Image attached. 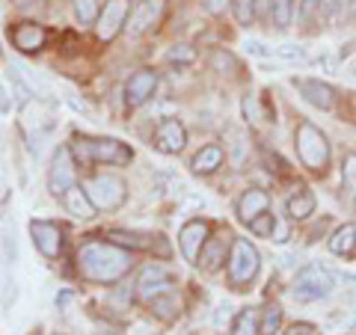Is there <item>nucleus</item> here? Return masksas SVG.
I'll list each match as a JSON object with an SVG mask.
<instances>
[{"label": "nucleus", "mask_w": 356, "mask_h": 335, "mask_svg": "<svg viewBox=\"0 0 356 335\" xmlns=\"http://www.w3.org/2000/svg\"><path fill=\"white\" fill-rule=\"evenodd\" d=\"M74 267L81 279L92 285H116L134 270V252L116 247L113 240H86L77 250Z\"/></svg>", "instance_id": "obj_1"}, {"label": "nucleus", "mask_w": 356, "mask_h": 335, "mask_svg": "<svg viewBox=\"0 0 356 335\" xmlns=\"http://www.w3.org/2000/svg\"><path fill=\"white\" fill-rule=\"evenodd\" d=\"M69 146L77 166H128L134 161V149L113 137H81V133H74Z\"/></svg>", "instance_id": "obj_2"}, {"label": "nucleus", "mask_w": 356, "mask_h": 335, "mask_svg": "<svg viewBox=\"0 0 356 335\" xmlns=\"http://www.w3.org/2000/svg\"><path fill=\"white\" fill-rule=\"evenodd\" d=\"M89 202L95 205V211H104V214H113L125 205L128 199V184L125 178L116 175V172H98V175H89L83 178V184Z\"/></svg>", "instance_id": "obj_3"}, {"label": "nucleus", "mask_w": 356, "mask_h": 335, "mask_svg": "<svg viewBox=\"0 0 356 335\" xmlns=\"http://www.w3.org/2000/svg\"><path fill=\"white\" fill-rule=\"evenodd\" d=\"M294 146H297V154L303 161L306 170L312 172H324L327 163H330V142L324 137V131L312 122H300L297 131H294Z\"/></svg>", "instance_id": "obj_4"}, {"label": "nucleus", "mask_w": 356, "mask_h": 335, "mask_svg": "<svg viewBox=\"0 0 356 335\" xmlns=\"http://www.w3.org/2000/svg\"><path fill=\"white\" fill-rule=\"evenodd\" d=\"M259 250L252 247L247 238H232L229 243V282L235 288H247L255 276H259Z\"/></svg>", "instance_id": "obj_5"}, {"label": "nucleus", "mask_w": 356, "mask_h": 335, "mask_svg": "<svg viewBox=\"0 0 356 335\" xmlns=\"http://www.w3.org/2000/svg\"><path fill=\"white\" fill-rule=\"evenodd\" d=\"M332 288H336V279H332V273L327 270V267L306 264L294 279L291 294H294L297 303H318V300L332 294Z\"/></svg>", "instance_id": "obj_6"}, {"label": "nucleus", "mask_w": 356, "mask_h": 335, "mask_svg": "<svg viewBox=\"0 0 356 335\" xmlns=\"http://www.w3.org/2000/svg\"><path fill=\"white\" fill-rule=\"evenodd\" d=\"M44 184H48V193L54 199H63L77 184V161H74L69 142L54 152L51 166H48V175H44Z\"/></svg>", "instance_id": "obj_7"}, {"label": "nucleus", "mask_w": 356, "mask_h": 335, "mask_svg": "<svg viewBox=\"0 0 356 335\" xmlns=\"http://www.w3.org/2000/svg\"><path fill=\"white\" fill-rule=\"evenodd\" d=\"M107 240H113L116 247L131 250V252H146V255H158V259H170L172 247L163 234H149V231H125V229H110L104 234Z\"/></svg>", "instance_id": "obj_8"}, {"label": "nucleus", "mask_w": 356, "mask_h": 335, "mask_svg": "<svg viewBox=\"0 0 356 335\" xmlns=\"http://www.w3.org/2000/svg\"><path fill=\"white\" fill-rule=\"evenodd\" d=\"M30 240L48 261H57L65 247V229L54 220H30Z\"/></svg>", "instance_id": "obj_9"}, {"label": "nucleus", "mask_w": 356, "mask_h": 335, "mask_svg": "<svg viewBox=\"0 0 356 335\" xmlns=\"http://www.w3.org/2000/svg\"><path fill=\"white\" fill-rule=\"evenodd\" d=\"M134 13V0H107L102 6V15L95 21V33L102 42H113L122 30L128 27V18Z\"/></svg>", "instance_id": "obj_10"}, {"label": "nucleus", "mask_w": 356, "mask_h": 335, "mask_svg": "<svg viewBox=\"0 0 356 335\" xmlns=\"http://www.w3.org/2000/svg\"><path fill=\"white\" fill-rule=\"evenodd\" d=\"M172 285H175V276L166 270V267H161V264H146L137 273V282H134V288H137V297L143 300V303H152L154 297L172 291Z\"/></svg>", "instance_id": "obj_11"}, {"label": "nucleus", "mask_w": 356, "mask_h": 335, "mask_svg": "<svg viewBox=\"0 0 356 335\" xmlns=\"http://www.w3.org/2000/svg\"><path fill=\"white\" fill-rule=\"evenodd\" d=\"M163 13H166V0H140V3H134V13L125 30L134 39L146 36L149 30H154L163 21Z\"/></svg>", "instance_id": "obj_12"}, {"label": "nucleus", "mask_w": 356, "mask_h": 335, "mask_svg": "<svg viewBox=\"0 0 356 335\" xmlns=\"http://www.w3.org/2000/svg\"><path fill=\"white\" fill-rule=\"evenodd\" d=\"M48 27L36 24V21H18L15 27H9V42L21 54H39L48 44Z\"/></svg>", "instance_id": "obj_13"}, {"label": "nucleus", "mask_w": 356, "mask_h": 335, "mask_svg": "<svg viewBox=\"0 0 356 335\" xmlns=\"http://www.w3.org/2000/svg\"><path fill=\"white\" fill-rule=\"evenodd\" d=\"M158 83H161V77L154 69H137L125 83V104L143 107L154 92H158Z\"/></svg>", "instance_id": "obj_14"}, {"label": "nucleus", "mask_w": 356, "mask_h": 335, "mask_svg": "<svg viewBox=\"0 0 356 335\" xmlns=\"http://www.w3.org/2000/svg\"><path fill=\"white\" fill-rule=\"evenodd\" d=\"M152 146L161 154H178L187 146V131L181 125V119H161L158 128H154Z\"/></svg>", "instance_id": "obj_15"}, {"label": "nucleus", "mask_w": 356, "mask_h": 335, "mask_svg": "<svg viewBox=\"0 0 356 335\" xmlns=\"http://www.w3.org/2000/svg\"><path fill=\"white\" fill-rule=\"evenodd\" d=\"M208 234H211V226L205 220H187L181 226V231H178V247H181V255L187 261L196 264L199 252H202L205 240H208Z\"/></svg>", "instance_id": "obj_16"}, {"label": "nucleus", "mask_w": 356, "mask_h": 335, "mask_svg": "<svg viewBox=\"0 0 356 335\" xmlns=\"http://www.w3.org/2000/svg\"><path fill=\"white\" fill-rule=\"evenodd\" d=\"M294 86L303 92V98L312 104V107H318V110H332L336 107V89H332L330 83H321V81H306V77H294Z\"/></svg>", "instance_id": "obj_17"}, {"label": "nucleus", "mask_w": 356, "mask_h": 335, "mask_svg": "<svg viewBox=\"0 0 356 335\" xmlns=\"http://www.w3.org/2000/svg\"><path fill=\"white\" fill-rule=\"evenodd\" d=\"M226 247H229V234H217V238H208L202 252L196 259V267H202L205 273H214L222 267V261H229L226 255Z\"/></svg>", "instance_id": "obj_18"}, {"label": "nucleus", "mask_w": 356, "mask_h": 335, "mask_svg": "<svg viewBox=\"0 0 356 335\" xmlns=\"http://www.w3.org/2000/svg\"><path fill=\"white\" fill-rule=\"evenodd\" d=\"M264 211H270V196H267L261 187L243 190V196L238 199V217L250 226V222L259 217V214H264Z\"/></svg>", "instance_id": "obj_19"}, {"label": "nucleus", "mask_w": 356, "mask_h": 335, "mask_svg": "<svg viewBox=\"0 0 356 335\" xmlns=\"http://www.w3.org/2000/svg\"><path fill=\"white\" fill-rule=\"evenodd\" d=\"M60 202L65 205V211H69L72 217H77V220H92L98 211H95V205L89 202V196H86V190L81 187V184H74L69 193H65Z\"/></svg>", "instance_id": "obj_20"}, {"label": "nucleus", "mask_w": 356, "mask_h": 335, "mask_svg": "<svg viewBox=\"0 0 356 335\" xmlns=\"http://www.w3.org/2000/svg\"><path fill=\"white\" fill-rule=\"evenodd\" d=\"M222 158H226V152H222L220 146H202V149L193 154L191 170L196 175H214L220 166H222Z\"/></svg>", "instance_id": "obj_21"}, {"label": "nucleus", "mask_w": 356, "mask_h": 335, "mask_svg": "<svg viewBox=\"0 0 356 335\" xmlns=\"http://www.w3.org/2000/svg\"><path fill=\"white\" fill-rule=\"evenodd\" d=\"M285 214L291 217L294 222L300 220H309L312 214H315V193L306 187H300L294 196H288V202H285Z\"/></svg>", "instance_id": "obj_22"}, {"label": "nucleus", "mask_w": 356, "mask_h": 335, "mask_svg": "<svg viewBox=\"0 0 356 335\" xmlns=\"http://www.w3.org/2000/svg\"><path fill=\"white\" fill-rule=\"evenodd\" d=\"M149 306H152V315L158 320H163V323H172V320H178V315H181V300H178L175 291H166L161 297H154Z\"/></svg>", "instance_id": "obj_23"}, {"label": "nucleus", "mask_w": 356, "mask_h": 335, "mask_svg": "<svg viewBox=\"0 0 356 335\" xmlns=\"http://www.w3.org/2000/svg\"><path fill=\"white\" fill-rule=\"evenodd\" d=\"M330 252L341 255V259H350V255L356 252V226H353V222H344L341 229L332 231V238H330Z\"/></svg>", "instance_id": "obj_24"}, {"label": "nucleus", "mask_w": 356, "mask_h": 335, "mask_svg": "<svg viewBox=\"0 0 356 335\" xmlns=\"http://www.w3.org/2000/svg\"><path fill=\"white\" fill-rule=\"evenodd\" d=\"M211 69H214L217 74L238 77V72H241V63H238L235 54H229L226 48H217L214 54H211Z\"/></svg>", "instance_id": "obj_25"}, {"label": "nucleus", "mask_w": 356, "mask_h": 335, "mask_svg": "<svg viewBox=\"0 0 356 335\" xmlns=\"http://www.w3.org/2000/svg\"><path fill=\"white\" fill-rule=\"evenodd\" d=\"M72 9H74L77 24H83V27H95L98 15H102V6H98V0H72Z\"/></svg>", "instance_id": "obj_26"}, {"label": "nucleus", "mask_w": 356, "mask_h": 335, "mask_svg": "<svg viewBox=\"0 0 356 335\" xmlns=\"http://www.w3.org/2000/svg\"><path fill=\"white\" fill-rule=\"evenodd\" d=\"M232 335H259V315L252 309H241L232 320Z\"/></svg>", "instance_id": "obj_27"}, {"label": "nucleus", "mask_w": 356, "mask_h": 335, "mask_svg": "<svg viewBox=\"0 0 356 335\" xmlns=\"http://www.w3.org/2000/svg\"><path fill=\"white\" fill-rule=\"evenodd\" d=\"M163 60L170 63V65H193L196 63V48L193 44H172L170 51L163 54Z\"/></svg>", "instance_id": "obj_28"}, {"label": "nucleus", "mask_w": 356, "mask_h": 335, "mask_svg": "<svg viewBox=\"0 0 356 335\" xmlns=\"http://www.w3.org/2000/svg\"><path fill=\"white\" fill-rule=\"evenodd\" d=\"M270 18L276 27L285 30L294 18V0H270Z\"/></svg>", "instance_id": "obj_29"}, {"label": "nucleus", "mask_w": 356, "mask_h": 335, "mask_svg": "<svg viewBox=\"0 0 356 335\" xmlns=\"http://www.w3.org/2000/svg\"><path fill=\"white\" fill-rule=\"evenodd\" d=\"M280 323H282V309L280 306H264L261 320H259V335L280 332Z\"/></svg>", "instance_id": "obj_30"}, {"label": "nucleus", "mask_w": 356, "mask_h": 335, "mask_svg": "<svg viewBox=\"0 0 356 335\" xmlns=\"http://www.w3.org/2000/svg\"><path fill=\"white\" fill-rule=\"evenodd\" d=\"M276 217L270 214V211H264V214H259L252 222H250V231L255 234V238H273V231H276Z\"/></svg>", "instance_id": "obj_31"}, {"label": "nucleus", "mask_w": 356, "mask_h": 335, "mask_svg": "<svg viewBox=\"0 0 356 335\" xmlns=\"http://www.w3.org/2000/svg\"><path fill=\"white\" fill-rule=\"evenodd\" d=\"M232 13L241 27H252L255 24V0H232Z\"/></svg>", "instance_id": "obj_32"}, {"label": "nucleus", "mask_w": 356, "mask_h": 335, "mask_svg": "<svg viewBox=\"0 0 356 335\" xmlns=\"http://www.w3.org/2000/svg\"><path fill=\"white\" fill-rule=\"evenodd\" d=\"M341 187L350 199L356 196V154H348L341 161Z\"/></svg>", "instance_id": "obj_33"}, {"label": "nucleus", "mask_w": 356, "mask_h": 335, "mask_svg": "<svg viewBox=\"0 0 356 335\" xmlns=\"http://www.w3.org/2000/svg\"><path fill=\"white\" fill-rule=\"evenodd\" d=\"M9 86H13L15 89V98H18V104H30L33 101V89L24 83V81H21V74L15 72V69H9Z\"/></svg>", "instance_id": "obj_34"}, {"label": "nucleus", "mask_w": 356, "mask_h": 335, "mask_svg": "<svg viewBox=\"0 0 356 335\" xmlns=\"http://www.w3.org/2000/svg\"><path fill=\"white\" fill-rule=\"evenodd\" d=\"M318 13H321V0H297V15L303 24H312Z\"/></svg>", "instance_id": "obj_35"}, {"label": "nucleus", "mask_w": 356, "mask_h": 335, "mask_svg": "<svg viewBox=\"0 0 356 335\" xmlns=\"http://www.w3.org/2000/svg\"><path fill=\"white\" fill-rule=\"evenodd\" d=\"M243 116H247V122H259L261 119V113H259V98H255V95L243 98Z\"/></svg>", "instance_id": "obj_36"}, {"label": "nucleus", "mask_w": 356, "mask_h": 335, "mask_svg": "<svg viewBox=\"0 0 356 335\" xmlns=\"http://www.w3.org/2000/svg\"><path fill=\"white\" fill-rule=\"evenodd\" d=\"M276 54H280L282 60H291V63H303V60H306L303 48H297V44H285V48H280Z\"/></svg>", "instance_id": "obj_37"}, {"label": "nucleus", "mask_w": 356, "mask_h": 335, "mask_svg": "<svg viewBox=\"0 0 356 335\" xmlns=\"http://www.w3.org/2000/svg\"><path fill=\"white\" fill-rule=\"evenodd\" d=\"M15 300V279H3V309H9V303Z\"/></svg>", "instance_id": "obj_38"}, {"label": "nucleus", "mask_w": 356, "mask_h": 335, "mask_svg": "<svg viewBox=\"0 0 356 335\" xmlns=\"http://www.w3.org/2000/svg\"><path fill=\"white\" fill-rule=\"evenodd\" d=\"M282 335H315V327L312 323H294V327H288V332Z\"/></svg>", "instance_id": "obj_39"}, {"label": "nucleus", "mask_w": 356, "mask_h": 335, "mask_svg": "<svg viewBox=\"0 0 356 335\" xmlns=\"http://www.w3.org/2000/svg\"><path fill=\"white\" fill-rule=\"evenodd\" d=\"M3 247H6V259L9 261H15V238H13V231H3Z\"/></svg>", "instance_id": "obj_40"}, {"label": "nucleus", "mask_w": 356, "mask_h": 335, "mask_svg": "<svg viewBox=\"0 0 356 335\" xmlns=\"http://www.w3.org/2000/svg\"><path fill=\"white\" fill-rule=\"evenodd\" d=\"M226 3H229V0H202V6L208 9L211 15H220L222 9H226Z\"/></svg>", "instance_id": "obj_41"}, {"label": "nucleus", "mask_w": 356, "mask_h": 335, "mask_svg": "<svg viewBox=\"0 0 356 335\" xmlns=\"http://www.w3.org/2000/svg\"><path fill=\"white\" fill-rule=\"evenodd\" d=\"M247 51L250 54H259V57H273V51H267L261 42H247Z\"/></svg>", "instance_id": "obj_42"}, {"label": "nucleus", "mask_w": 356, "mask_h": 335, "mask_svg": "<svg viewBox=\"0 0 356 335\" xmlns=\"http://www.w3.org/2000/svg\"><path fill=\"white\" fill-rule=\"evenodd\" d=\"M74 300V294L72 291H63V294H57V309H65Z\"/></svg>", "instance_id": "obj_43"}, {"label": "nucleus", "mask_w": 356, "mask_h": 335, "mask_svg": "<svg viewBox=\"0 0 356 335\" xmlns=\"http://www.w3.org/2000/svg\"><path fill=\"white\" fill-rule=\"evenodd\" d=\"M33 3H36V0H13V6H15V9H30Z\"/></svg>", "instance_id": "obj_44"}, {"label": "nucleus", "mask_w": 356, "mask_h": 335, "mask_svg": "<svg viewBox=\"0 0 356 335\" xmlns=\"http://www.w3.org/2000/svg\"><path fill=\"white\" fill-rule=\"evenodd\" d=\"M95 335H116V332H95Z\"/></svg>", "instance_id": "obj_45"}]
</instances>
